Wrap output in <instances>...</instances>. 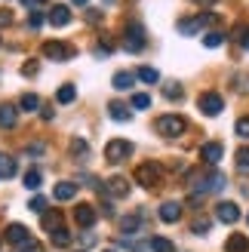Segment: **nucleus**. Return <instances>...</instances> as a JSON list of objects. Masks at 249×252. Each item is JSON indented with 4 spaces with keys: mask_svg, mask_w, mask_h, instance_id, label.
Instances as JSON below:
<instances>
[{
    "mask_svg": "<svg viewBox=\"0 0 249 252\" xmlns=\"http://www.w3.org/2000/svg\"><path fill=\"white\" fill-rule=\"evenodd\" d=\"M191 188H194V200L200 197V194H218V191H225V175H221L218 169H213L209 175H191Z\"/></svg>",
    "mask_w": 249,
    "mask_h": 252,
    "instance_id": "1",
    "label": "nucleus"
},
{
    "mask_svg": "<svg viewBox=\"0 0 249 252\" xmlns=\"http://www.w3.org/2000/svg\"><path fill=\"white\" fill-rule=\"evenodd\" d=\"M129 157H132V142H126V138H111L105 145V160L108 163H123Z\"/></svg>",
    "mask_w": 249,
    "mask_h": 252,
    "instance_id": "2",
    "label": "nucleus"
},
{
    "mask_svg": "<svg viewBox=\"0 0 249 252\" xmlns=\"http://www.w3.org/2000/svg\"><path fill=\"white\" fill-rule=\"evenodd\" d=\"M185 129H188V123H185V117H179V114H163L157 120V132L166 135V138H179Z\"/></svg>",
    "mask_w": 249,
    "mask_h": 252,
    "instance_id": "3",
    "label": "nucleus"
},
{
    "mask_svg": "<svg viewBox=\"0 0 249 252\" xmlns=\"http://www.w3.org/2000/svg\"><path fill=\"white\" fill-rule=\"evenodd\" d=\"M160 166L154 160H148V163H139V166H135V182H139L142 188H154V185H160Z\"/></svg>",
    "mask_w": 249,
    "mask_h": 252,
    "instance_id": "4",
    "label": "nucleus"
},
{
    "mask_svg": "<svg viewBox=\"0 0 249 252\" xmlns=\"http://www.w3.org/2000/svg\"><path fill=\"white\" fill-rule=\"evenodd\" d=\"M123 37H126V40H123V46L129 49V53H139V49H145V28L139 22H129L126 28H123Z\"/></svg>",
    "mask_w": 249,
    "mask_h": 252,
    "instance_id": "5",
    "label": "nucleus"
},
{
    "mask_svg": "<svg viewBox=\"0 0 249 252\" xmlns=\"http://www.w3.org/2000/svg\"><path fill=\"white\" fill-rule=\"evenodd\" d=\"M197 105H200V111H203L206 117H218L221 111H225V98H221L218 93H203Z\"/></svg>",
    "mask_w": 249,
    "mask_h": 252,
    "instance_id": "6",
    "label": "nucleus"
},
{
    "mask_svg": "<svg viewBox=\"0 0 249 252\" xmlns=\"http://www.w3.org/2000/svg\"><path fill=\"white\" fill-rule=\"evenodd\" d=\"M43 56L46 59H53V62H68V59H74V46L71 43H43Z\"/></svg>",
    "mask_w": 249,
    "mask_h": 252,
    "instance_id": "7",
    "label": "nucleus"
},
{
    "mask_svg": "<svg viewBox=\"0 0 249 252\" xmlns=\"http://www.w3.org/2000/svg\"><path fill=\"white\" fill-rule=\"evenodd\" d=\"M209 22H216V19H213V16H206V12H203V16H194V19H182V22H179V34L194 37V34L200 31L203 25H209Z\"/></svg>",
    "mask_w": 249,
    "mask_h": 252,
    "instance_id": "8",
    "label": "nucleus"
},
{
    "mask_svg": "<svg viewBox=\"0 0 249 252\" xmlns=\"http://www.w3.org/2000/svg\"><path fill=\"white\" fill-rule=\"evenodd\" d=\"M221 154H225V148H221V142H206V145L200 148V157H203V163H209V166H218Z\"/></svg>",
    "mask_w": 249,
    "mask_h": 252,
    "instance_id": "9",
    "label": "nucleus"
},
{
    "mask_svg": "<svg viewBox=\"0 0 249 252\" xmlns=\"http://www.w3.org/2000/svg\"><path fill=\"white\" fill-rule=\"evenodd\" d=\"M216 219L225 221V224H234V221L240 219V206H237V203H228V200H225V203L216 206Z\"/></svg>",
    "mask_w": 249,
    "mask_h": 252,
    "instance_id": "10",
    "label": "nucleus"
},
{
    "mask_svg": "<svg viewBox=\"0 0 249 252\" xmlns=\"http://www.w3.org/2000/svg\"><path fill=\"white\" fill-rule=\"evenodd\" d=\"M74 219H77V224H80V228H93V224H95V206H90V203H80L77 209H74Z\"/></svg>",
    "mask_w": 249,
    "mask_h": 252,
    "instance_id": "11",
    "label": "nucleus"
},
{
    "mask_svg": "<svg viewBox=\"0 0 249 252\" xmlns=\"http://www.w3.org/2000/svg\"><path fill=\"white\" fill-rule=\"evenodd\" d=\"M53 197L59 200V203H68V200L77 197V185H74V182H59L53 188Z\"/></svg>",
    "mask_w": 249,
    "mask_h": 252,
    "instance_id": "12",
    "label": "nucleus"
},
{
    "mask_svg": "<svg viewBox=\"0 0 249 252\" xmlns=\"http://www.w3.org/2000/svg\"><path fill=\"white\" fill-rule=\"evenodd\" d=\"M6 240H9L12 246H22L25 240H31V234H28V228H25V224H9V228H6Z\"/></svg>",
    "mask_w": 249,
    "mask_h": 252,
    "instance_id": "13",
    "label": "nucleus"
},
{
    "mask_svg": "<svg viewBox=\"0 0 249 252\" xmlns=\"http://www.w3.org/2000/svg\"><path fill=\"white\" fill-rule=\"evenodd\" d=\"M46 19H49V25H56V28H65V25L71 22V9L68 6H53Z\"/></svg>",
    "mask_w": 249,
    "mask_h": 252,
    "instance_id": "14",
    "label": "nucleus"
},
{
    "mask_svg": "<svg viewBox=\"0 0 249 252\" xmlns=\"http://www.w3.org/2000/svg\"><path fill=\"white\" fill-rule=\"evenodd\" d=\"M129 194V182L126 179H120V175H114V179L108 182V197H117V200H123Z\"/></svg>",
    "mask_w": 249,
    "mask_h": 252,
    "instance_id": "15",
    "label": "nucleus"
},
{
    "mask_svg": "<svg viewBox=\"0 0 249 252\" xmlns=\"http://www.w3.org/2000/svg\"><path fill=\"white\" fill-rule=\"evenodd\" d=\"M108 114H111V120H117V123H129L132 120V111L126 105H120V102H111L108 105Z\"/></svg>",
    "mask_w": 249,
    "mask_h": 252,
    "instance_id": "16",
    "label": "nucleus"
},
{
    "mask_svg": "<svg viewBox=\"0 0 249 252\" xmlns=\"http://www.w3.org/2000/svg\"><path fill=\"white\" fill-rule=\"evenodd\" d=\"M160 219H163L166 224H176V221L182 219V206L169 200V203H163V206H160Z\"/></svg>",
    "mask_w": 249,
    "mask_h": 252,
    "instance_id": "17",
    "label": "nucleus"
},
{
    "mask_svg": "<svg viewBox=\"0 0 249 252\" xmlns=\"http://www.w3.org/2000/svg\"><path fill=\"white\" fill-rule=\"evenodd\" d=\"M16 120H19L16 105H0V126H3V129H12V126H16Z\"/></svg>",
    "mask_w": 249,
    "mask_h": 252,
    "instance_id": "18",
    "label": "nucleus"
},
{
    "mask_svg": "<svg viewBox=\"0 0 249 252\" xmlns=\"http://www.w3.org/2000/svg\"><path fill=\"white\" fill-rule=\"evenodd\" d=\"M71 157H74V160L90 157V145H86V138H80V135H74V138H71Z\"/></svg>",
    "mask_w": 249,
    "mask_h": 252,
    "instance_id": "19",
    "label": "nucleus"
},
{
    "mask_svg": "<svg viewBox=\"0 0 249 252\" xmlns=\"http://www.w3.org/2000/svg\"><path fill=\"white\" fill-rule=\"evenodd\" d=\"M225 249L228 252H249V240H246L243 234H231L228 243H225Z\"/></svg>",
    "mask_w": 249,
    "mask_h": 252,
    "instance_id": "20",
    "label": "nucleus"
},
{
    "mask_svg": "<svg viewBox=\"0 0 249 252\" xmlns=\"http://www.w3.org/2000/svg\"><path fill=\"white\" fill-rule=\"evenodd\" d=\"M132 83H135V77H132L129 71H117V74H114V90L126 93V90H132Z\"/></svg>",
    "mask_w": 249,
    "mask_h": 252,
    "instance_id": "21",
    "label": "nucleus"
},
{
    "mask_svg": "<svg viewBox=\"0 0 249 252\" xmlns=\"http://www.w3.org/2000/svg\"><path fill=\"white\" fill-rule=\"evenodd\" d=\"M142 228V216H123L120 219V234H135Z\"/></svg>",
    "mask_w": 249,
    "mask_h": 252,
    "instance_id": "22",
    "label": "nucleus"
},
{
    "mask_svg": "<svg viewBox=\"0 0 249 252\" xmlns=\"http://www.w3.org/2000/svg\"><path fill=\"white\" fill-rule=\"evenodd\" d=\"M62 228V212H43V231H59Z\"/></svg>",
    "mask_w": 249,
    "mask_h": 252,
    "instance_id": "23",
    "label": "nucleus"
},
{
    "mask_svg": "<svg viewBox=\"0 0 249 252\" xmlns=\"http://www.w3.org/2000/svg\"><path fill=\"white\" fill-rule=\"evenodd\" d=\"M12 175H16V160L0 154V179H12Z\"/></svg>",
    "mask_w": 249,
    "mask_h": 252,
    "instance_id": "24",
    "label": "nucleus"
},
{
    "mask_svg": "<svg viewBox=\"0 0 249 252\" xmlns=\"http://www.w3.org/2000/svg\"><path fill=\"white\" fill-rule=\"evenodd\" d=\"M19 108H22V111H31V114H34V111L40 108V98H37L34 93H25V95L19 98Z\"/></svg>",
    "mask_w": 249,
    "mask_h": 252,
    "instance_id": "25",
    "label": "nucleus"
},
{
    "mask_svg": "<svg viewBox=\"0 0 249 252\" xmlns=\"http://www.w3.org/2000/svg\"><path fill=\"white\" fill-rule=\"evenodd\" d=\"M56 98H59V105H71L74 98H77V90H74V86L68 83V86H62V90L56 93Z\"/></svg>",
    "mask_w": 249,
    "mask_h": 252,
    "instance_id": "26",
    "label": "nucleus"
},
{
    "mask_svg": "<svg viewBox=\"0 0 249 252\" xmlns=\"http://www.w3.org/2000/svg\"><path fill=\"white\" fill-rule=\"evenodd\" d=\"M40 182H43L40 169H28V172H25V188H31V191H37V188H40Z\"/></svg>",
    "mask_w": 249,
    "mask_h": 252,
    "instance_id": "27",
    "label": "nucleus"
},
{
    "mask_svg": "<svg viewBox=\"0 0 249 252\" xmlns=\"http://www.w3.org/2000/svg\"><path fill=\"white\" fill-rule=\"evenodd\" d=\"M237 172L240 175H249V148H240L237 151Z\"/></svg>",
    "mask_w": 249,
    "mask_h": 252,
    "instance_id": "28",
    "label": "nucleus"
},
{
    "mask_svg": "<svg viewBox=\"0 0 249 252\" xmlns=\"http://www.w3.org/2000/svg\"><path fill=\"white\" fill-rule=\"evenodd\" d=\"M234 40L243 49H249V25H237V28H234Z\"/></svg>",
    "mask_w": 249,
    "mask_h": 252,
    "instance_id": "29",
    "label": "nucleus"
},
{
    "mask_svg": "<svg viewBox=\"0 0 249 252\" xmlns=\"http://www.w3.org/2000/svg\"><path fill=\"white\" fill-rule=\"evenodd\" d=\"M225 43V34L221 31H209L206 37H203V46H209V49H216V46H221Z\"/></svg>",
    "mask_w": 249,
    "mask_h": 252,
    "instance_id": "30",
    "label": "nucleus"
},
{
    "mask_svg": "<svg viewBox=\"0 0 249 252\" xmlns=\"http://www.w3.org/2000/svg\"><path fill=\"white\" fill-rule=\"evenodd\" d=\"M176 246H172V240H166V237H154L151 240V252H172Z\"/></svg>",
    "mask_w": 249,
    "mask_h": 252,
    "instance_id": "31",
    "label": "nucleus"
},
{
    "mask_svg": "<svg viewBox=\"0 0 249 252\" xmlns=\"http://www.w3.org/2000/svg\"><path fill=\"white\" fill-rule=\"evenodd\" d=\"M71 243V234L65 231V228H59V231H53V246H62V249H65Z\"/></svg>",
    "mask_w": 249,
    "mask_h": 252,
    "instance_id": "32",
    "label": "nucleus"
},
{
    "mask_svg": "<svg viewBox=\"0 0 249 252\" xmlns=\"http://www.w3.org/2000/svg\"><path fill=\"white\" fill-rule=\"evenodd\" d=\"M139 80H145V83H157L160 80V74L154 71V68H139V74H135Z\"/></svg>",
    "mask_w": 249,
    "mask_h": 252,
    "instance_id": "33",
    "label": "nucleus"
},
{
    "mask_svg": "<svg viewBox=\"0 0 249 252\" xmlns=\"http://www.w3.org/2000/svg\"><path fill=\"white\" fill-rule=\"evenodd\" d=\"M132 108H139V111L151 108V95H145V93H135V95H132Z\"/></svg>",
    "mask_w": 249,
    "mask_h": 252,
    "instance_id": "34",
    "label": "nucleus"
},
{
    "mask_svg": "<svg viewBox=\"0 0 249 252\" xmlns=\"http://www.w3.org/2000/svg\"><path fill=\"white\" fill-rule=\"evenodd\" d=\"M163 95L172 98V102H179V98H182V86H179V83H166V86H163Z\"/></svg>",
    "mask_w": 249,
    "mask_h": 252,
    "instance_id": "35",
    "label": "nucleus"
},
{
    "mask_svg": "<svg viewBox=\"0 0 249 252\" xmlns=\"http://www.w3.org/2000/svg\"><path fill=\"white\" fill-rule=\"evenodd\" d=\"M209 228H213V221H209V219H197V221L191 224V231H194V234H200V237L209 234Z\"/></svg>",
    "mask_w": 249,
    "mask_h": 252,
    "instance_id": "36",
    "label": "nucleus"
},
{
    "mask_svg": "<svg viewBox=\"0 0 249 252\" xmlns=\"http://www.w3.org/2000/svg\"><path fill=\"white\" fill-rule=\"evenodd\" d=\"M234 129H237V135H240V138H249V117H240Z\"/></svg>",
    "mask_w": 249,
    "mask_h": 252,
    "instance_id": "37",
    "label": "nucleus"
},
{
    "mask_svg": "<svg viewBox=\"0 0 249 252\" xmlns=\"http://www.w3.org/2000/svg\"><path fill=\"white\" fill-rule=\"evenodd\" d=\"M28 209H31V212H46V200H43V197H31Z\"/></svg>",
    "mask_w": 249,
    "mask_h": 252,
    "instance_id": "38",
    "label": "nucleus"
},
{
    "mask_svg": "<svg viewBox=\"0 0 249 252\" xmlns=\"http://www.w3.org/2000/svg\"><path fill=\"white\" fill-rule=\"evenodd\" d=\"M28 25H31V28L37 31V28H40V25H43V12H37V9H31V16H28Z\"/></svg>",
    "mask_w": 249,
    "mask_h": 252,
    "instance_id": "39",
    "label": "nucleus"
},
{
    "mask_svg": "<svg viewBox=\"0 0 249 252\" xmlns=\"http://www.w3.org/2000/svg\"><path fill=\"white\" fill-rule=\"evenodd\" d=\"M16 252H43V249H40V246H37L34 240H25L22 246H16Z\"/></svg>",
    "mask_w": 249,
    "mask_h": 252,
    "instance_id": "40",
    "label": "nucleus"
},
{
    "mask_svg": "<svg viewBox=\"0 0 249 252\" xmlns=\"http://www.w3.org/2000/svg\"><path fill=\"white\" fill-rule=\"evenodd\" d=\"M43 151H46V148H43L40 142H37V145H28V148H25V154H31V157H40Z\"/></svg>",
    "mask_w": 249,
    "mask_h": 252,
    "instance_id": "41",
    "label": "nucleus"
},
{
    "mask_svg": "<svg viewBox=\"0 0 249 252\" xmlns=\"http://www.w3.org/2000/svg\"><path fill=\"white\" fill-rule=\"evenodd\" d=\"M6 25H12V12L9 9H0V28H6Z\"/></svg>",
    "mask_w": 249,
    "mask_h": 252,
    "instance_id": "42",
    "label": "nucleus"
},
{
    "mask_svg": "<svg viewBox=\"0 0 249 252\" xmlns=\"http://www.w3.org/2000/svg\"><path fill=\"white\" fill-rule=\"evenodd\" d=\"M86 19H90L93 25H98V22H102V12H98V9H86Z\"/></svg>",
    "mask_w": 249,
    "mask_h": 252,
    "instance_id": "43",
    "label": "nucleus"
},
{
    "mask_svg": "<svg viewBox=\"0 0 249 252\" xmlns=\"http://www.w3.org/2000/svg\"><path fill=\"white\" fill-rule=\"evenodd\" d=\"M22 74H25V77H31V74H37V65H25Z\"/></svg>",
    "mask_w": 249,
    "mask_h": 252,
    "instance_id": "44",
    "label": "nucleus"
},
{
    "mask_svg": "<svg viewBox=\"0 0 249 252\" xmlns=\"http://www.w3.org/2000/svg\"><path fill=\"white\" fill-rule=\"evenodd\" d=\"M22 3H28V6H43L46 0H22Z\"/></svg>",
    "mask_w": 249,
    "mask_h": 252,
    "instance_id": "45",
    "label": "nucleus"
},
{
    "mask_svg": "<svg viewBox=\"0 0 249 252\" xmlns=\"http://www.w3.org/2000/svg\"><path fill=\"white\" fill-rule=\"evenodd\" d=\"M194 3H203L206 6V3H216V0H194Z\"/></svg>",
    "mask_w": 249,
    "mask_h": 252,
    "instance_id": "46",
    "label": "nucleus"
},
{
    "mask_svg": "<svg viewBox=\"0 0 249 252\" xmlns=\"http://www.w3.org/2000/svg\"><path fill=\"white\" fill-rule=\"evenodd\" d=\"M71 3H77V6H86V0H71Z\"/></svg>",
    "mask_w": 249,
    "mask_h": 252,
    "instance_id": "47",
    "label": "nucleus"
},
{
    "mask_svg": "<svg viewBox=\"0 0 249 252\" xmlns=\"http://www.w3.org/2000/svg\"><path fill=\"white\" fill-rule=\"evenodd\" d=\"M105 252H114V249H105Z\"/></svg>",
    "mask_w": 249,
    "mask_h": 252,
    "instance_id": "48",
    "label": "nucleus"
},
{
    "mask_svg": "<svg viewBox=\"0 0 249 252\" xmlns=\"http://www.w3.org/2000/svg\"><path fill=\"white\" fill-rule=\"evenodd\" d=\"M83 252H86V249H83Z\"/></svg>",
    "mask_w": 249,
    "mask_h": 252,
    "instance_id": "49",
    "label": "nucleus"
}]
</instances>
